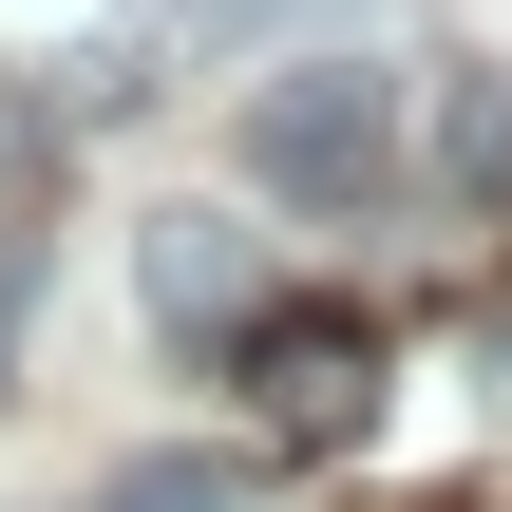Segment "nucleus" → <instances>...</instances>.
Returning a JSON list of instances; mask_svg holds the SVG:
<instances>
[{
	"instance_id": "nucleus-1",
	"label": "nucleus",
	"mask_w": 512,
	"mask_h": 512,
	"mask_svg": "<svg viewBox=\"0 0 512 512\" xmlns=\"http://www.w3.org/2000/svg\"><path fill=\"white\" fill-rule=\"evenodd\" d=\"M247 190L285 209H380L399 190V76L380 57H285L247 95Z\"/></svg>"
},
{
	"instance_id": "nucleus-2",
	"label": "nucleus",
	"mask_w": 512,
	"mask_h": 512,
	"mask_svg": "<svg viewBox=\"0 0 512 512\" xmlns=\"http://www.w3.org/2000/svg\"><path fill=\"white\" fill-rule=\"evenodd\" d=\"M228 342H247V399H266L285 437H361V418H380V323H342V304H247Z\"/></svg>"
},
{
	"instance_id": "nucleus-3",
	"label": "nucleus",
	"mask_w": 512,
	"mask_h": 512,
	"mask_svg": "<svg viewBox=\"0 0 512 512\" xmlns=\"http://www.w3.org/2000/svg\"><path fill=\"white\" fill-rule=\"evenodd\" d=\"M133 285H152L171 323H247V304H266V247H247L228 209H152V228H133Z\"/></svg>"
},
{
	"instance_id": "nucleus-4",
	"label": "nucleus",
	"mask_w": 512,
	"mask_h": 512,
	"mask_svg": "<svg viewBox=\"0 0 512 512\" xmlns=\"http://www.w3.org/2000/svg\"><path fill=\"white\" fill-rule=\"evenodd\" d=\"M437 190H512V76H437Z\"/></svg>"
},
{
	"instance_id": "nucleus-5",
	"label": "nucleus",
	"mask_w": 512,
	"mask_h": 512,
	"mask_svg": "<svg viewBox=\"0 0 512 512\" xmlns=\"http://www.w3.org/2000/svg\"><path fill=\"white\" fill-rule=\"evenodd\" d=\"M95 512H266V475H247V456H133Z\"/></svg>"
}]
</instances>
